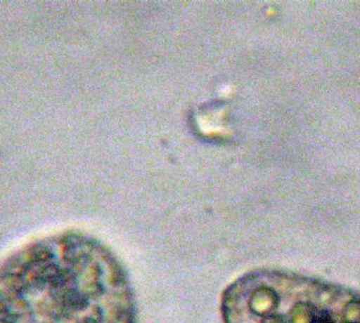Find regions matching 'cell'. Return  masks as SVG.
Instances as JSON below:
<instances>
[{
  "mask_svg": "<svg viewBox=\"0 0 360 323\" xmlns=\"http://www.w3.org/2000/svg\"><path fill=\"white\" fill-rule=\"evenodd\" d=\"M224 323H360V292L287 270L258 268L220 298Z\"/></svg>",
  "mask_w": 360,
  "mask_h": 323,
  "instance_id": "6da1fadb",
  "label": "cell"
}]
</instances>
